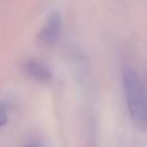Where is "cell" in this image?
I'll list each match as a JSON object with an SVG mask.
<instances>
[{
	"label": "cell",
	"instance_id": "277c9868",
	"mask_svg": "<svg viewBox=\"0 0 147 147\" xmlns=\"http://www.w3.org/2000/svg\"><path fill=\"white\" fill-rule=\"evenodd\" d=\"M8 109L4 103H0V127H4L8 123Z\"/></svg>",
	"mask_w": 147,
	"mask_h": 147
},
{
	"label": "cell",
	"instance_id": "7a4b0ae2",
	"mask_svg": "<svg viewBox=\"0 0 147 147\" xmlns=\"http://www.w3.org/2000/svg\"><path fill=\"white\" fill-rule=\"evenodd\" d=\"M62 32V17L58 13H52L38 34V44L41 48H52L58 41Z\"/></svg>",
	"mask_w": 147,
	"mask_h": 147
},
{
	"label": "cell",
	"instance_id": "6da1fadb",
	"mask_svg": "<svg viewBox=\"0 0 147 147\" xmlns=\"http://www.w3.org/2000/svg\"><path fill=\"white\" fill-rule=\"evenodd\" d=\"M123 89L127 110L133 124L138 128L147 127V89L134 70L127 69L123 74Z\"/></svg>",
	"mask_w": 147,
	"mask_h": 147
},
{
	"label": "cell",
	"instance_id": "5b68a950",
	"mask_svg": "<svg viewBox=\"0 0 147 147\" xmlns=\"http://www.w3.org/2000/svg\"><path fill=\"white\" fill-rule=\"evenodd\" d=\"M26 147H39V146H35V145H31V146H26Z\"/></svg>",
	"mask_w": 147,
	"mask_h": 147
},
{
	"label": "cell",
	"instance_id": "3957f363",
	"mask_svg": "<svg viewBox=\"0 0 147 147\" xmlns=\"http://www.w3.org/2000/svg\"><path fill=\"white\" fill-rule=\"evenodd\" d=\"M23 69H25L26 74H27L30 78H32L34 80H36V81H40V83H48L52 79V74L49 71L48 67H47L45 65H43L41 62L35 61V59H28V61H26Z\"/></svg>",
	"mask_w": 147,
	"mask_h": 147
}]
</instances>
